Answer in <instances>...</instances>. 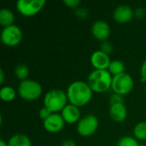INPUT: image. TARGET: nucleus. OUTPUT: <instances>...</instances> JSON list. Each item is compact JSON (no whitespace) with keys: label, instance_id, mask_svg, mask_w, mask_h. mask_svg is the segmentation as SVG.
Wrapping results in <instances>:
<instances>
[{"label":"nucleus","instance_id":"obj_12","mask_svg":"<svg viewBox=\"0 0 146 146\" xmlns=\"http://www.w3.org/2000/svg\"><path fill=\"white\" fill-rule=\"evenodd\" d=\"M92 33L94 38L100 41H105L110 34V27L108 22L98 20L92 26Z\"/></svg>","mask_w":146,"mask_h":146},{"label":"nucleus","instance_id":"obj_5","mask_svg":"<svg viewBox=\"0 0 146 146\" xmlns=\"http://www.w3.org/2000/svg\"><path fill=\"white\" fill-rule=\"evenodd\" d=\"M133 80L128 74L122 73L113 76L111 89L113 90L114 93H117L121 96L127 95L133 91Z\"/></svg>","mask_w":146,"mask_h":146},{"label":"nucleus","instance_id":"obj_9","mask_svg":"<svg viewBox=\"0 0 146 146\" xmlns=\"http://www.w3.org/2000/svg\"><path fill=\"white\" fill-rule=\"evenodd\" d=\"M65 121L63 120L62 115L58 113H52L47 119L43 122L44 128L50 133H56L62 130L65 125Z\"/></svg>","mask_w":146,"mask_h":146},{"label":"nucleus","instance_id":"obj_29","mask_svg":"<svg viewBox=\"0 0 146 146\" xmlns=\"http://www.w3.org/2000/svg\"><path fill=\"white\" fill-rule=\"evenodd\" d=\"M62 146H77L76 143L72 139H66L62 142Z\"/></svg>","mask_w":146,"mask_h":146},{"label":"nucleus","instance_id":"obj_27","mask_svg":"<svg viewBox=\"0 0 146 146\" xmlns=\"http://www.w3.org/2000/svg\"><path fill=\"white\" fill-rule=\"evenodd\" d=\"M140 80L143 83H146V60L143 62L140 67Z\"/></svg>","mask_w":146,"mask_h":146},{"label":"nucleus","instance_id":"obj_26","mask_svg":"<svg viewBox=\"0 0 146 146\" xmlns=\"http://www.w3.org/2000/svg\"><path fill=\"white\" fill-rule=\"evenodd\" d=\"M51 114H52V113H51L47 108H45L44 106L43 108H41V109L39 110V111H38V116H39V118L42 119L43 121H44L45 119H47Z\"/></svg>","mask_w":146,"mask_h":146},{"label":"nucleus","instance_id":"obj_2","mask_svg":"<svg viewBox=\"0 0 146 146\" xmlns=\"http://www.w3.org/2000/svg\"><path fill=\"white\" fill-rule=\"evenodd\" d=\"M113 76L109 70L94 69L90 73L87 78V84L93 92L103 93L111 88Z\"/></svg>","mask_w":146,"mask_h":146},{"label":"nucleus","instance_id":"obj_17","mask_svg":"<svg viewBox=\"0 0 146 146\" xmlns=\"http://www.w3.org/2000/svg\"><path fill=\"white\" fill-rule=\"evenodd\" d=\"M16 92L11 86H3L0 90V98L4 102H11L15 98Z\"/></svg>","mask_w":146,"mask_h":146},{"label":"nucleus","instance_id":"obj_23","mask_svg":"<svg viewBox=\"0 0 146 146\" xmlns=\"http://www.w3.org/2000/svg\"><path fill=\"white\" fill-rule=\"evenodd\" d=\"M100 50H102L103 52L110 55L112 51H113V45L112 44L108 41V40H105V41H103L101 42L100 44Z\"/></svg>","mask_w":146,"mask_h":146},{"label":"nucleus","instance_id":"obj_31","mask_svg":"<svg viewBox=\"0 0 146 146\" xmlns=\"http://www.w3.org/2000/svg\"><path fill=\"white\" fill-rule=\"evenodd\" d=\"M0 146H9L8 143H6L4 140H0Z\"/></svg>","mask_w":146,"mask_h":146},{"label":"nucleus","instance_id":"obj_24","mask_svg":"<svg viewBox=\"0 0 146 146\" xmlns=\"http://www.w3.org/2000/svg\"><path fill=\"white\" fill-rule=\"evenodd\" d=\"M74 13L75 15L80 19H86L89 15V10L85 7H78L76 9H74Z\"/></svg>","mask_w":146,"mask_h":146},{"label":"nucleus","instance_id":"obj_15","mask_svg":"<svg viewBox=\"0 0 146 146\" xmlns=\"http://www.w3.org/2000/svg\"><path fill=\"white\" fill-rule=\"evenodd\" d=\"M9 146H32L30 139L22 133H16L10 137L8 141Z\"/></svg>","mask_w":146,"mask_h":146},{"label":"nucleus","instance_id":"obj_14","mask_svg":"<svg viewBox=\"0 0 146 146\" xmlns=\"http://www.w3.org/2000/svg\"><path fill=\"white\" fill-rule=\"evenodd\" d=\"M110 115L115 122H123L127 117V110L124 104H117L110 106Z\"/></svg>","mask_w":146,"mask_h":146},{"label":"nucleus","instance_id":"obj_6","mask_svg":"<svg viewBox=\"0 0 146 146\" xmlns=\"http://www.w3.org/2000/svg\"><path fill=\"white\" fill-rule=\"evenodd\" d=\"M99 126L98 119L92 114L82 117L77 124V132L82 137H90L93 135Z\"/></svg>","mask_w":146,"mask_h":146},{"label":"nucleus","instance_id":"obj_18","mask_svg":"<svg viewBox=\"0 0 146 146\" xmlns=\"http://www.w3.org/2000/svg\"><path fill=\"white\" fill-rule=\"evenodd\" d=\"M108 70L112 76L118 75L120 74L125 73V65L121 60H113L111 61Z\"/></svg>","mask_w":146,"mask_h":146},{"label":"nucleus","instance_id":"obj_1","mask_svg":"<svg viewBox=\"0 0 146 146\" xmlns=\"http://www.w3.org/2000/svg\"><path fill=\"white\" fill-rule=\"evenodd\" d=\"M92 90L87 82L76 80L72 82L67 88V96L69 104L77 107L85 106L92 98Z\"/></svg>","mask_w":146,"mask_h":146},{"label":"nucleus","instance_id":"obj_33","mask_svg":"<svg viewBox=\"0 0 146 146\" xmlns=\"http://www.w3.org/2000/svg\"><path fill=\"white\" fill-rule=\"evenodd\" d=\"M139 146H146L145 145H139Z\"/></svg>","mask_w":146,"mask_h":146},{"label":"nucleus","instance_id":"obj_11","mask_svg":"<svg viewBox=\"0 0 146 146\" xmlns=\"http://www.w3.org/2000/svg\"><path fill=\"white\" fill-rule=\"evenodd\" d=\"M110 62V56L100 50L94 51L91 56V63L97 70H108Z\"/></svg>","mask_w":146,"mask_h":146},{"label":"nucleus","instance_id":"obj_22","mask_svg":"<svg viewBox=\"0 0 146 146\" xmlns=\"http://www.w3.org/2000/svg\"><path fill=\"white\" fill-rule=\"evenodd\" d=\"M110 102V105H114V104H124V98L123 96L117 94V93H113L109 99Z\"/></svg>","mask_w":146,"mask_h":146},{"label":"nucleus","instance_id":"obj_13","mask_svg":"<svg viewBox=\"0 0 146 146\" xmlns=\"http://www.w3.org/2000/svg\"><path fill=\"white\" fill-rule=\"evenodd\" d=\"M62 116L66 123L74 124L80 120V111L79 107L71 104H67L62 110Z\"/></svg>","mask_w":146,"mask_h":146},{"label":"nucleus","instance_id":"obj_4","mask_svg":"<svg viewBox=\"0 0 146 146\" xmlns=\"http://www.w3.org/2000/svg\"><path fill=\"white\" fill-rule=\"evenodd\" d=\"M43 92L41 85L36 80L27 79L21 81L18 86V93L21 98L27 101L38 99Z\"/></svg>","mask_w":146,"mask_h":146},{"label":"nucleus","instance_id":"obj_19","mask_svg":"<svg viewBox=\"0 0 146 146\" xmlns=\"http://www.w3.org/2000/svg\"><path fill=\"white\" fill-rule=\"evenodd\" d=\"M133 136L137 140H146V121H140L135 125Z\"/></svg>","mask_w":146,"mask_h":146},{"label":"nucleus","instance_id":"obj_7","mask_svg":"<svg viewBox=\"0 0 146 146\" xmlns=\"http://www.w3.org/2000/svg\"><path fill=\"white\" fill-rule=\"evenodd\" d=\"M45 3V0H18L16 9L21 15L29 17L37 15Z\"/></svg>","mask_w":146,"mask_h":146},{"label":"nucleus","instance_id":"obj_20","mask_svg":"<svg viewBox=\"0 0 146 146\" xmlns=\"http://www.w3.org/2000/svg\"><path fill=\"white\" fill-rule=\"evenodd\" d=\"M15 74L18 80L21 81L25 80L29 74V68L25 64H19L15 68Z\"/></svg>","mask_w":146,"mask_h":146},{"label":"nucleus","instance_id":"obj_10","mask_svg":"<svg viewBox=\"0 0 146 146\" xmlns=\"http://www.w3.org/2000/svg\"><path fill=\"white\" fill-rule=\"evenodd\" d=\"M134 17V11L127 4H121L116 7L113 12L114 20L121 24L129 22Z\"/></svg>","mask_w":146,"mask_h":146},{"label":"nucleus","instance_id":"obj_8","mask_svg":"<svg viewBox=\"0 0 146 146\" xmlns=\"http://www.w3.org/2000/svg\"><path fill=\"white\" fill-rule=\"evenodd\" d=\"M22 39V31L16 25L3 27L1 33V40L6 46H15Z\"/></svg>","mask_w":146,"mask_h":146},{"label":"nucleus","instance_id":"obj_30","mask_svg":"<svg viewBox=\"0 0 146 146\" xmlns=\"http://www.w3.org/2000/svg\"><path fill=\"white\" fill-rule=\"evenodd\" d=\"M4 81V72L3 68H0V84H3Z\"/></svg>","mask_w":146,"mask_h":146},{"label":"nucleus","instance_id":"obj_16","mask_svg":"<svg viewBox=\"0 0 146 146\" xmlns=\"http://www.w3.org/2000/svg\"><path fill=\"white\" fill-rule=\"evenodd\" d=\"M15 15L9 9H2L0 10V25L3 27L14 25Z\"/></svg>","mask_w":146,"mask_h":146},{"label":"nucleus","instance_id":"obj_21","mask_svg":"<svg viewBox=\"0 0 146 146\" xmlns=\"http://www.w3.org/2000/svg\"><path fill=\"white\" fill-rule=\"evenodd\" d=\"M117 146H139V144L134 137L124 136L119 139Z\"/></svg>","mask_w":146,"mask_h":146},{"label":"nucleus","instance_id":"obj_28","mask_svg":"<svg viewBox=\"0 0 146 146\" xmlns=\"http://www.w3.org/2000/svg\"><path fill=\"white\" fill-rule=\"evenodd\" d=\"M145 16V10L143 8H137L134 10V17L137 19H142Z\"/></svg>","mask_w":146,"mask_h":146},{"label":"nucleus","instance_id":"obj_32","mask_svg":"<svg viewBox=\"0 0 146 146\" xmlns=\"http://www.w3.org/2000/svg\"><path fill=\"white\" fill-rule=\"evenodd\" d=\"M145 94H146V85H145Z\"/></svg>","mask_w":146,"mask_h":146},{"label":"nucleus","instance_id":"obj_25","mask_svg":"<svg viewBox=\"0 0 146 146\" xmlns=\"http://www.w3.org/2000/svg\"><path fill=\"white\" fill-rule=\"evenodd\" d=\"M63 3L70 9H76L78 7H80L81 2L80 0H63Z\"/></svg>","mask_w":146,"mask_h":146},{"label":"nucleus","instance_id":"obj_3","mask_svg":"<svg viewBox=\"0 0 146 146\" xmlns=\"http://www.w3.org/2000/svg\"><path fill=\"white\" fill-rule=\"evenodd\" d=\"M68 99L67 93L58 88L50 90L44 98V106L51 113L62 111L68 104Z\"/></svg>","mask_w":146,"mask_h":146}]
</instances>
